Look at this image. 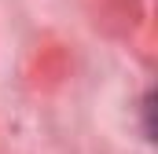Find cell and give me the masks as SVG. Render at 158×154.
<instances>
[]
</instances>
